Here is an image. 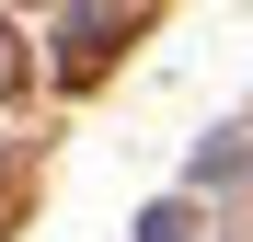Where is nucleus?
Segmentation results:
<instances>
[{
    "label": "nucleus",
    "mask_w": 253,
    "mask_h": 242,
    "mask_svg": "<svg viewBox=\"0 0 253 242\" xmlns=\"http://www.w3.org/2000/svg\"><path fill=\"white\" fill-rule=\"evenodd\" d=\"M138 242H196V219H184V208H150V219H138Z\"/></svg>",
    "instance_id": "obj_1"
}]
</instances>
